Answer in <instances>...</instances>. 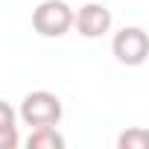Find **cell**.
Segmentation results:
<instances>
[{"mask_svg":"<svg viewBox=\"0 0 149 149\" xmlns=\"http://www.w3.org/2000/svg\"><path fill=\"white\" fill-rule=\"evenodd\" d=\"M61 114H64L61 100H58L53 91H29V94L21 100V111H18V117H21L24 126H29V129L58 126Z\"/></svg>","mask_w":149,"mask_h":149,"instance_id":"6da1fadb","label":"cell"},{"mask_svg":"<svg viewBox=\"0 0 149 149\" xmlns=\"http://www.w3.org/2000/svg\"><path fill=\"white\" fill-rule=\"evenodd\" d=\"M73 26V9L64 0H41L32 9V29L44 38H61Z\"/></svg>","mask_w":149,"mask_h":149,"instance_id":"7a4b0ae2","label":"cell"},{"mask_svg":"<svg viewBox=\"0 0 149 149\" xmlns=\"http://www.w3.org/2000/svg\"><path fill=\"white\" fill-rule=\"evenodd\" d=\"M111 53L126 67H140L149 56V35L143 26H123L111 38Z\"/></svg>","mask_w":149,"mask_h":149,"instance_id":"3957f363","label":"cell"},{"mask_svg":"<svg viewBox=\"0 0 149 149\" xmlns=\"http://www.w3.org/2000/svg\"><path fill=\"white\" fill-rule=\"evenodd\" d=\"M73 26L82 38H102L111 29V9L105 3H85L73 12Z\"/></svg>","mask_w":149,"mask_h":149,"instance_id":"277c9868","label":"cell"},{"mask_svg":"<svg viewBox=\"0 0 149 149\" xmlns=\"http://www.w3.org/2000/svg\"><path fill=\"white\" fill-rule=\"evenodd\" d=\"M18 146H21L18 114L6 100H0V149H18Z\"/></svg>","mask_w":149,"mask_h":149,"instance_id":"5b68a950","label":"cell"},{"mask_svg":"<svg viewBox=\"0 0 149 149\" xmlns=\"http://www.w3.org/2000/svg\"><path fill=\"white\" fill-rule=\"evenodd\" d=\"M29 149H64V137L56 132V126H38L26 137Z\"/></svg>","mask_w":149,"mask_h":149,"instance_id":"8992f818","label":"cell"},{"mask_svg":"<svg viewBox=\"0 0 149 149\" xmlns=\"http://www.w3.org/2000/svg\"><path fill=\"white\" fill-rule=\"evenodd\" d=\"M146 143H149V134H146V129H126L120 137H117V146L120 149H146Z\"/></svg>","mask_w":149,"mask_h":149,"instance_id":"52a82bcc","label":"cell"}]
</instances>
